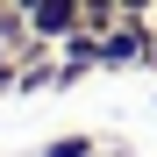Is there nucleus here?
<instances>
[{
	"label": "nucleus",
	"instance_id": "nucleus-1",
	"mask_svg": "<svg viewBox=\"0 0 157 157\" xmlns=\"http://www.w3.org/2000/svg\"><path fill=\"white\" fill-rule=\"evenodd\" d=\"M29 29L43 43H64L71 29H86V7H78V0H36V7H29Z\"/></svg>",
	"mask_w": 157,
	"mask_h": 157
},
{
	"label": "nucleus",
	"instance_id": "nucleus-2",
	"mask_svg": "<svg viewBox=\"0 0 157 157\" xmlns=\"http://www.w3.org/2000/svg\"><path fill=\"white\" fill-rule=\"evenodd\" d=\"M150 57V29H143V14H128L121 29L100 36V64H143Z\"/></svg>",
	"mask_w": 157,
	"mask_h": 157
},
{
	"label": "nucleus",
	"instance_id": "nucleus-3",
	"mask_svg": "<svg viewBox=\"0 0 157 157\" xmlns=\"http://www.w3.org/2000/svg\"><path fill=\"white\" fill-rule=\"evenodd\" d=\"M78 7H86V29H107V21L121 14V7H114V0H78Z\"/></svg>",
	"mask_w": 157,
	"mask_h": 157
},
{
	"label": "nucleus",
	"instance_id": "nucleus-4",
	"mask_svg": "<svg viewBox=\"0 0 157 157\" xmlns=\"http://www.w3.org/2000/svg\"><path fill=\"white\" fill-rule=\"evenodd\" d=\"M43 157H93V143H86V136H57Z\"/></svg>",
	"mask_w": 157,
	"mask_h": 157
},
{
	"label": "nucleus",
	"instance_id": "nucleus-5",
	"mask_svg": "<svg viewBox=\"0 0 157 157\" xmlns=\"http://www.w3.org/2000/svg\"><path fill=\"white\" fill-rule=\"evenodd\" d=\"M114 7H121V14H150V0H114Z\"/></svg>",
	"mask_w": 157,
	"mask_h": 157
}]
</instances>
